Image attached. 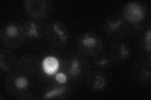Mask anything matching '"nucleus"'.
Instances as JSON below:
<instances>
[{"mask_svg":"<svg viewBox=\"0 0 151 100\" xmlns=\"http://www.w3.org/2000/svg\"><path fill=\"white\" fill-rule=\"evenodd\" d=\"M4 88L11 96L17 99H32L28 94L30 81L24 73H13L8 75L4 82Z\"/></svg>","mask_w":151,"mask_h":100,"instance_id":"1","label":"nucleus"},{"mask_svg":"<svg viewBox=\"0 0 151 100\" xmlns=\"http://www.w3.org/2000/svg\"><path fill=\"white\" fill-rule=\"evenodd\" d=\"M26 35L23 26L15 23H8L0 30V40L3 45L8 49H16L25 41Z\"/></svg>","mask_w":151,"mask_h":100,"instance_id":"2","label":"nucleus"},{"mask_svg":"<svg viewBox=\"0 0 151 100\" xmlns=\"http://www.w3.org/2000/svg\"><path fill=\"white\" fill-rule=\"evenodd\" d=\"M77 46L81 55L93 58L102 51L103 43L100 35L94 32L89 31L79 36Z\"/></svg>","mask_w":151,"mask_h":100,"instance_id":"3","label":"nucleus"},{"mask_svg":"<svg viewBox=\"0 0 151 100\" xmlns=\"http://www.w3.org/2000/svg\"><path fill=\"white\" fill-rule=\"evenodd\" d=\"M90 71L89 62L83 55H73L65 62L64 73L73 79L86 78Z\"/></svg>","mask_w":151,"mask_h":100,"instance_id":"4","label":"nucleus"},{"mask_svg":"<svg viewBox=\"0 0 151 100\" xmlns=\"http://www.w3.org/2000/svg\"><path fill=\"white\" fill-rule=\"evenodd\" d=\"M47 42L53 47H62L67 43L69 33L68 27L63 23L57 21L51 23L45 31Z\"/></svg>","mask_w":151,"mask_h":100,"instance_id":"5","label":"nucleus"},{"mask_svg":"<svg viewBox=\"0 0 151 100\" xmlns=\"http://www.w3.org/2000/svg\"><path fill=\"white\" fill-rule=\"evenodd\" d=\"M53 6L52 0H26L23 3L27 15L35 20H40L48 16L52 11Z\"/></svg>","mask_w":151,"mask_h":100,"instance_id":"6","label":"nucleus"},{"mask_svg":"<svg viewBox=\"0 0 151 100\" xmlns=\"http://www.w3.org/2000/svg\"><path fill=\"white\" fill-rule=\"evenodd\" d=\"M103 30L108 37L113 40H120L128 35V23L123 17L111 16L104 22Z\"/></svg>","mask_w":151,"mask_h":100,"instance_id":"7","label":"nucleus"},{"mask_svg":"<svg viewBox=\"0 0 151 100\" xmlns=\"http://www.w3.org/2000/svg\"><path fill=\"white\" fill-rule=\"evenodd\" d=\"M122 17L130 24H137L142 21L147 11L143 4L140 2L132 1L127 3L122 9Z\"/></svg>","mask_w":151,"mask_h":100,"instance_id":"8","label":"nucleus"},{"mask_svg":"<svg viewBox=\"0 0 151 100\" xmlns=\"http://www.w3.org/2000/svg\"><path fill=\"white\" fill-rule=\"evenodd\" d=\"M88 88L91 91L99 92L103 91L108 84V78L102 71H90L86 77Z\"/></svg>","mask_w":151,"mask_h":100,"instance_id":"9","label":"nucleus"},{"mask_svg":"<svg viewBox=\"0 0 151 100\" xmlns=\"http://www.w3.org/2000/svg\"><path fill=\"white\" fill-rule=\"evenodd\" d=\"M108 53L113 61L122 63L129 59L131 53V48L128 43L118 41L110 46Z\"/></svg>","mask_w":151,"mask_h":100,"instance_id":"10","label":"nucleus"},{"mask_svg":"<svg viewBox=\"0 0 151 100\" xmlns=\"http://www.w3.org/2000/svg\"><path fill=\"white\" fill-rule=\"evenodd\" d=\"M133 77L137 82L143 84H149L151 79L150 57L148 60L140 61L137 64L132 71Z\"/></svg>","mask_w":151,"mask_h":100,"instance_id":"11","label":"nucleus"},{"mask_svg":"<svg viewBox=\"0 0 151 100\" xmlns=\"http://www.w3.org/2000/svg\"><path fill=\"white\" fill-rule=\"evenodd\" d=\"M18 66L22 72L26 74H34L37 73L39 68V60L34 55L26 53L19 59Z\"/></svg>","mask_w":151,"mask_h":100,"instance_id":"12","label":"nucleus"},{"mask_svg":"<svg viewBox=\"0 0 151 100\" xmlns=\"http://www.w3.org/2000/svg\"><path fill=\"white\" fill-rule=\"evenodd\" d=\"M17 55L8 49L0 51V67L4 72H10L18 66Z\"/></svg>","mask_w":151,"mask_h":100,"instance_id":"13","label":"nucleus"},{"mask_svg":"<svg viewBox=\"0 0 151 100\" xmlns=\"http://www.w3.org/2000/svg\"><path fill=\"white\" fill-rule=\"evenodd\" d=\"M26 37L32 40H37L43 36V27L39 20H28L22 25Z\"/></svg>","mask_w":151,"mask_h":100,"instance_id":"14","label":"nucleus"},{"mask_svg":"<svg viewBox=\"0 0 151 100\" xmlns=\"http://www.w3.org/2000/svg\"><path fill=\"white\" fill-rule=\"evenodd\" d=\"M70 89L60 84L50 89L44 94L43 99H67L70 96Z\"/></svg>","mask_w":151,"mask_h":100,"instance_id":"15","label":"nucleus"},{"mask_svg":"<svg viewBox=\"0 0 151 100\" xmlns=\"http://www.w3.org/2000/svg\"><path fill=\"white\" fill-rule=\"evenodd\" d=\"M93 65L95 68L101 70L108 71L112 68L114 61L108 53H101L93 57Z\"/></svg>","mask_w":151,"mask_h":100,"instance_id":"16","label":"nucleus"},{"mask_svg":"<svg viewBox=\"0 0 151 100\" xmlns=\"http://www.w3.org/2000/svg\"><path fill=\"white\" fill-rule=\"evenodd\" d=\"M42 69L47 75H54L58 72L59 68V61L53 56H47L42 61Z\"/></svg>","mask_w":151,"mask_h":100,"instance_id":"17","label":"nucleus"},{"mask_svg":"<svg viewBox=\"0 0 151 100\" xmlns=\"http://www.w3.org/2000/svg\"><path fill=\"white\" fill-rule=\"evenodd\" d=\"M143 48L144 50L150 53L151 52V29L146 30L143 38Z\"/></svg>","mask_w":151,"mask_h":100,"instance_id":"18","label":"nucleus"},{"mask_svg":"<svg viewBox=\"0 0 151 100\" xmlns=\"http://www.w3.org/2000/svg\"><path fill=\"white\" fill-rule=\"evenodd\" d=\"M68 78V77L64 72H60L55 74V79L58 84H64L67 82Z\"/></svg>","mask_w":151,"mask_h":100,"instance_id":"19","label":"nucleus"}]
</instances>
